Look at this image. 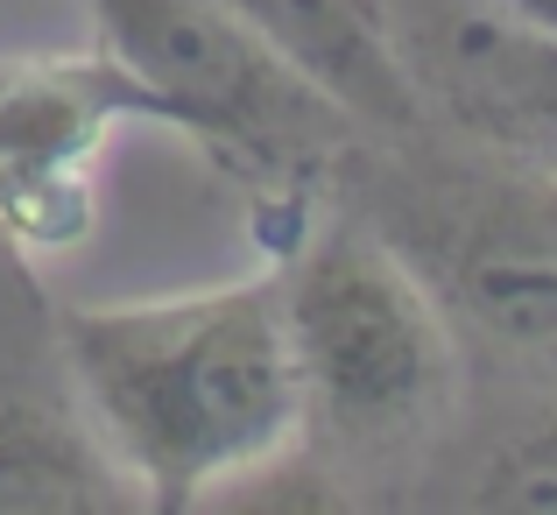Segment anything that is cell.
<instances>
[{
    "label": "cell",
    "instance_id": "obj_3",
    "mask_svg": "<svg viewBox=\"0 0 557 515\" xmlns=\"http://www.w3.org/2000/svg\"><path fill=\"white\" fill-rule=\"evenodd\" d=\"M403 226V255L431 275L451 318L516 353H557V170H459Z\"/></svg>",
    "mask_w": 557,
    "mask_h": 515
},
{
    "label": "cell",
    "instance_id": "obj_2",
    "mask_svg": "<svg viewBox=\"0 0 557 515\" xmlns=\"http://www.w3.org/2000/svg\"><path fill=\"white\" fill-rule=\"evenodd\" d=\"M275 283L311 438L381 452L445 417L459 381L451 311L388 233L339 219L311 233V247Z\"/></svg>",
    "mask_w": 557,
    "mask_h": 515
},
{
    "label": "cell",
    "instance_id": "obj_10",
    "mask_svg": "<svg viewBox=\"0 0 557 515\" xmlns=\"http://www.w3.org/2000/svg\"><path fill=\"white\" fill-rule=\"evenodd\" d=\"M502 14H516V22L544 28V36H557V0H494Z\"/></svg>",
    "mask_w": 557,
    "mask_h": 515
},
{
    "label": "cell",
    "instance_id": "obj_4",
    "mask_svg": "<svg viewBox=\"0 0 557 515\" xmlns=\"http://www.w3.org/2000/svg\"><path fill=\"white\" fill-rule=\"evenodd\" d=\"M107 36V57L149 99L170 127L205 135L240 156L297 149L304 121L325 113V99L304 93L269 42L226 8V0H85Z\"/></svg>",
    "mask_w": 557,
    "mask_h": 515
},
{
    "label": "cell",
    "instance_id": "obj_9",
    "mask_svg": "<svg viewBox=\"0 0 557 515\" xmlns=\"http://www.w3.org/2000/svg\"><path fill=\"white\" fill-rule=\"evenodd\" d=\"M451 508H502V515H557V409L530 417L466 466Z\"/></svg>",
    "mask_w": 557,
    "mask_h": 515
},
{
    "label": "cell",
    "instance_id": "obj_1",
    "mask_svg": "<svg viewBox=\"0 0 557 515\" xmlns=\"http://www.w3.org/2000/svg\"><path fill=\"white\" fill-rule=\"evenodd\" d=\"M57 360L141 508H205L311 438L275 275L85 304Z\"/></svg>",
    "mask_w": 557,
    "mask_h": 515
},
{
    "label": "cell",
    "instance_id": "obj_8",
    "mask_svg": "<svg viewBox=\"0 0 557 515\" xmlns=\"http://www.w3.org/2000/svg\"><path fill=\"white\" fill-rule=\"evenodd\" d=\"M141 508L113 452L85 424L78 395L0 381V515H113Z\"/></svg>",
    "mask_w": 557,
    "mask_h": 515
},
{
    "label": "cell",
    "instance_id": "obj_7",
    "mask_svg": "<svg viewBox=\"0 0 557 515\" xmlns=\"http://www.w3.org/2000/svg\"><path fill=\"white\" fill-rule=\"evenodd\" d=\"M226 8L332 113H354L368 127L423 121V93L395 50L388 0H226Z\"/></svg>",
    "mask_w": 557,
    "mask_h": 515
},
{
    "label": "cell",
    "instance_id": "obj_5",
    "mask_svg": "<svg viewBox=\"0 0 557 515\" xmlns=\"http://www.w3.org/2000/svg\"><path fill=\"white\" fill-rule=\"evenodd\" d=\"M163 121L149 85L113 57H50L0 71V226L22 247H64L92 219V163L113 121Z\"/></svg>",
    "mask_w": 557,
    "mask_h": 515
},
{
    "label": "cell",
    "instance_id": "obj_6",
    "mask_svg": "<svg viewBox=\"0 0 557 515\" xmlns=\"http://www.w3.org/2000/svg\"><path fill=\"white\" fill-rule=\"evenodd\" d=\"M388 28L417 93L466 135L557 163V36L494 0H388Z\"/></svg>",
    "mask_w": 557,
    "mask_h": 515
}]
</instances>
